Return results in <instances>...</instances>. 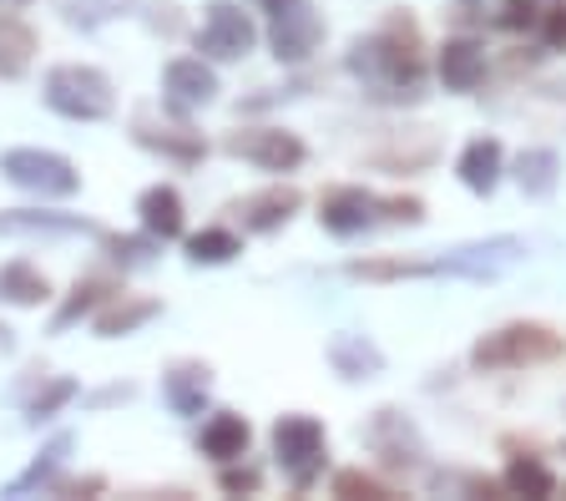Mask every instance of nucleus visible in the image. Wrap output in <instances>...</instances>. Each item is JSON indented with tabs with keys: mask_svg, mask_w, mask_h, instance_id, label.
I'll return each instance as SVG.
<instances>
[{
	"mask_svg": "<svg viewBox=\"0 0 566 501\" xmlns=\"http://www.w3.org/2000/svg\"><path fill=\"white\" fill-rule=\"evenodd\" d=\"M349 72L365 76L379 96L415 92V86H420V46H415V25L410 21H389L379 36L354 41Z\"/></svg>",
	"mask_w": 566,
	"mask_h": 501,
	"instance_id": "f257e3e1",
	"label": "nucleus"
},
{
	"mask_svg": "<svg viewBox=\"0 0 566 501\" xmlns=\"http://www.w3.org/2000/svg\"><path fill=\"white\" fill-rule=\"evenodd\" d=\"M562 334H552L546 324H506V330L475 340L471 365L475 370H521V365H546L562 359Z\"/></svg>",
	"mask_w": 566,
	"mask_h": 501,
	"instance_id": "f03ea898",
	"label": "nucleus"
},
{
	"mask_svg": "<svg viewBox=\"0 0 566 501\" xmlns=\"http://www.w3.org/2000/svg\"><path fill=\"white\" fill-rule=\"evenodd\" d=\"M46 107L71 122H102V117H112L117 96H112V82L96 66H51Z\"/></svg>",
	"mask_w": 566,
	"mask_h": 501,
	"instance_id": "7ed1b4c3",
	"label": "nucleus"
},
{
	"mask_svg": "<svg viewBox=\"0 0 566 501\" xmlns=\"http://www.w3.org/2000/svg\"><path fill=\"white\" fill-rule=\"evenodd\" d=\"M0 173L25 192H41V198H71L82 188V173L66 163L61 153H41V147H11L0 153Z\"/></svg>",
	"mask_w": 566,
	"mask_h": 501,
	"instance_id": "20e7f679",
	"label": "nucleus"
},
{
	"mask_svg": "<svg viewBox=\"0 0 566 501\" xmlns=\"http://www.w3.org/2000/svg\"><path fill=\"white\" fill-rule=\"evenodd\" d=\"M521 253H526V243H521L516 233H501V239L465 243V249L436 259V274H455V279H475V284H485V279L511 274V269L521 263Z\"/></svg>",
	"mask_w": 566,
	"mask_h": 501,
	"instance_id": "39448f33",
	"label": "nucleus"
},
{
	"mask_svg": "<svg viewBox=\"0 0 566 501\" xmlns=\"http://www.w3.org/2000/svg\"><path fill=\"white\" fill-rule=\"evenodd\" d=\"M273 451H279L283 471H289L298 487H308L314 471L324 466V426H318L314 416H279V426H273Z\"/></svg>",
	"mask_w": 566,
	"mask_h": 501,
	"instance_id": "423d86ee",
	"label": "nucleus"
},
{
	"mask_svg": "<svg viewBox=\"0 0 566 501\" xmlns=\"http://www.w3.org/2000/svg\"><path fill=\"white\" fill-rule=\"evenodd\" d=\"M253 41H259V31H253V21H248L238 6H228V0L208 6V15H202V31H198V46L208 51V56L238 61V56H248V51H253Z\"/></svg>",
	"mask_w": 566,
	"mask_h": 501,
	"instance_id": "0eeeda50",
	"label": "nucleus"
},
{
	"mask_svg": "<svg viewBox=\"0 0 566 501\" xmlns=\"http://www.w3.org/2000/svg\"><path fill=\"white\" fill-rule=\"evenodd\" d=\"M228 153L248 157V163L269 167V173H289V167L304 163V143L294 132H279V127H259V132H233L228 137Z\"/></svg>",
	"mask_w": 566,
	"mask_h": 501,
	"instance_id": "6e6552de",
	"label": "nucleus"
},
{
	"mask_svg": "<svg viewBox=\"0 0 566 501\" xmlns=\"http://www.w3.org/2000/svg\"><path fill=\"white\" fill-rule=\"evenodd\" d=\"M324 21L308 11V0H289L283 11H273V56L279 61H304L314 56Z\"/></svg>",
	"mask_w": 566,
	"mask_h": 501,
	"instance_id": "1a4fd4ad",
	"label": "nucleus"
},
{
	"mask_svg": "<svg viewBox=\"0 0 566 501\" xmlns=\"http://www.w3.org/2000/svg\"><path fill=\"white\" fill-rule=\"evenodd\" d=\"M375 208L379 198H369L365 188H329L324 203H318V223L329 233H339V239H354V233H365L375 223Z\"/></svg>",
	"mask_w": 566,
	"mask_h": 501,
	"instance_id": "9d476101",
	"label": "nucleus"
},
{
	"mask_svg": "<svg viewBox=\"0 0 566 501\" xmlns=\"http://www.w3.org/2000/svg\"><path fill=\"white\" fill-rule=\"evenodd\" d=\"M440 82L450 86V92H475V86L485 82V51L475 46L471 36H455L440 46V61H436Z\"/></svg>",
	"mask_w": 566,
	"mask_h": 501,
	"instance_id": "9b49d317",
	"label": "nucleus"
},
{
	"mask_svg": "<svg viewBox=\"0 0 566 501\" xmlns=\"http://www.w3.org/2000/svg\"><path fill=\"white\" fill-rule=\"evenodd\" d=\"M163 86H167V102H172V107H182V112L208 107L212 96H218V76H212L202 61H188V56L167 66Z\"/></svg>",
	"mask_w": 566,
	"mask_h": 501,
	"instance_id": "f8f14e48",
	"label": "nucleus"
},
{
	"mask_svg": "<svg viewBox=\"0 0 566 501\" xmlns=\"http://www.w3.org/2000/svg\"><path fill=\"white\" fill-rule=\"evenodd\" d=\"M455 173H460V182H465V188L485 198V192H495L501 173H506V153H501V143H495V137H475V143H465Z\"/></svg>",
	"mask_w": 566,
	"mask_h": 501,
	"instance_id": "ddd939ff",
	"label": "nucleus"
},
{
	"mask_svg": "<svg viewBox=\"0 0 566 501\" xmlns=\"http://www.w3.org/2000/svg\"><path fill=\"white\" fill-rule=\"evenodd\" d=\"M238 213H243L248 233H273V228H283L298 213V188H283V182L279 188H263V192H253Z\"/></svg>",
	"mask_w": 566,
	"mask_h": 501,
	"instance_id": "4468645a",
	"label": "nucleus"
},
{
	"mask_svg": "<svg viewBox=\"0 0 566 501\" xmlns=\"http://www.w3.org/2000/svg\"><path fill=\"white\" fill-rule=\"evenodd\" d=\"M208 365H172V370L163 375V395L167 406L177 410V416H202V406H208Z\"/></svg>",
	"mask_w": 566,
	"mask_h": 501,
	"instance_id": "2eb2a0df",
	"label": "nucleus"
},
{
	"mask_svg": "<svg viewBox=\"0 0 566 501\" xmlns=\"http://www.w3.org/2000/svg\"><path fill=\"white\" fill-rule=\"evenodd\" d=\"M329 365L344 380H369V375L385 370V355L369 345L365 334H334L329 340Z\"/></svg>",
	"mask_w": 566,
	"mask_h": 501,
	"instance_id": "dca6fc26",
	"label": "nucleus"
},
{
	"mask_svg": "<svg viewBox=\"0 0 566 501\" xmlns=\"http://www.w3.org/2000/svg\"><path fill=\"white\" fill-rule=\"evenodd\" d=\"M516 182L526 198H552L556 182H562V157L556 147H526L516 157Z\"/></svg>",
	"mask_w": 566,
	"mask_h": 501,
	"instance_id": "f3484780",
	"label": "nucleus"
},
{
	"mask_svg": "<svg viewBox=\"0 0 566 501\" xmlns=\"http://www.w3.org/2000/svg\"><path fill=\"white\" fill-rule=\"evenodd\" d=\"M248 420L233 416V410H218V416L202 426V451L212 456V461H238V456L248 451Z\"/></svg>",
	"mask_w": 566,
	"mask_h": 501,
	"instance_id": "a211bd4d",
	"label": "nucleus"
},
{
	"mask_svg": "<svg viewBox=\"0 0 566 501\" xmlns=\"http://www.w3.org/2000/svg\"><path fill=\"white\" fill-rule=\"evenodd\" d=\"M369 441L385 451L389 466H410L415 456H420V441H415V430L405 426V416H395V410H379L375 426H369Z\"/></svg>",
	"mask_w": 566,
	"mask_h": 501,
	"instance_id": "6ab92c4d",
	"label": "nucleus"
},
{
	"mask_svg": "<svg viewBox=\"0 0 566 501\" xmlns=\"http://www.w3.org/2000/svg\"><path fill=\"white\" fill-rule=\"evenodd\" d=\"M137 213H142V228H147L153 239H177V233H182V198H177L172 188H147Z\"/></svg>",
	"mask_w": 566,
	"mask_h": 501,
	"instance_id": "aec40b11",
	"label": "nucleus"
},
{
	"mask_svg": "<svg viewBox=\"0 0 566 501\" xmlns=\"http://www.w3.org/2000/svg\"><path fill=\"white\" fill-rule=\"evenodd\" d=\"M506 491L511 497H556V477H552V466L536 461V456H516V461L506 466Z\"/></svg>",
	"mask_w": 566,
	"mask_h": 501,
	"instance_id": "412c9836",
	"label": "nucleus"
},
{
	"mask_svg": "<svg viewBox=\"0 0 566 501\" xmlns=\"http://www.w3.org/2000/svg\"><path fill=\"white\" fill-rule=\"evenodd\" d=\"M0 299H11V304H41V299H46V274L31 269V263H6V269H0Z\"/></svg>",
	"mask_w": 566,
	"mask_h": 501,
	"instance_id": "4be33fe9",
	"label": "nucleus"
},
{
	"mask_svg": "<svg viewBox=\"0 0 566 501\" xmlns=\"http://www.w3.org/2000/svg\"><path fill=\"white\" fill-rule=\"evenodd\" d=\"M66 451H71V436H56V441L46 446V451L31 461V471H21V477L6 487V497H25V491H35V487H46L51 477H56V466L66 461Z\"/></svg>",
	"mask_w": 566,
	"mask_h": 501,
	"instance_id": "5701e85b",
	"label": "nucleus"
},
{
	"mask_svg": "<svg viewBox=\"0 0 566 501\" xmlns=\"http://www.w3.org/2000/svg\"><path fill=\"white\" fill-rule=\"evenodd\" d=\"M436 274V263H420V259H354L349 263V279H375V284H385V279H424Z\"/></svg>",
	"mask_w": 566,
	"mask_h": 501,
	"instance_id": "b1692460",
	"label": "nucleus"
},
{
	"mask_svg": "<svg viewBox=\"0 0 566 501\" xmlns=\"http://www.w3.org/2000/svg\"><path fill=\"white\" fill-rule=\"evenodd\" d=\"M0 233H92V223L51 213H0Z\"/></svg>",
	"mask_w": 566,
	"mask_h": 501,
	"instance_id": "393cba45",
	"label": "nucleus"
},
{
	"mask_svg": "<svg viewBox=\"0 0 566 501\" xmlns=\"http://www.w3.org/2000/svg\"><path fill=\"white\" fill-rule=\"evenodd\" d=\"M31 31L15 21H0V76H21L25 61H31Z\"/></svg>",
	"mask_w": 566,
	"mask_h": 501,
	"instance_id": "a878e982",
	"label": "nucleus"
},
{
	"mask_svg": "<svg viewBox=\"0 0 566 501\" xmlns=\"http://www.w3.org/2000/svg\"><path fill=\"white\" fill-rule=\"evenodd\" d=\"M238 253V239L228 228H202L198 239H188V259L192 263H228Z\"/></svg>",
	"mask_w": 566,
	"mask_h": 501,
	"instance_id": "bb28decb",
	"label": "nucleus"
},
{
	"mask_svg": "<svg viewBox=\"0 0 566 501\" xmlns=\"http://www.w3.org/2000/svg\"><path fill=\"white\" fill-rule=\"evenodd\" d=\"M153 314H157L153 299H137V304H122V310L102 314V320H96V334H106V340H117V334H132L137 324H147Z\"/></svg>",
	"mask_w": 566,
	"mask_h": 501,
	"instance_id": "cd10ccee",
	"label": "nucleus"
},
{
	"mask_svg": "<svg viewBox=\"0 0 566 501\" xmlns=\"http://www.w3.org/2000/svg\"><path fill=\"white\" fill-rule=\"evenodd\" d=\"M334 497H365V501H389V487H379L365 471H339L334 477Z\"/></svg>",
	"mask_w": 566,
	"mask_h": 501,
	"instance_id": "c85d7f7f",
	"label": "nucleus"
},
{
	"mask_svg": "<svg viewBox=\"0 0 566 501\" xmlns=\"http://www.w3.org/2000/svg\"><path fill=\"white\" fill-rule=\"evenodd\" d=\"M71 395H76V380H56V385H46V390H41V395L31 400V420H35V426H41V420H51V416H56V410L71 400Z\"/></svg>",
	"mask_w": 566,
	"mask_h": 501,
	"instance_id": "c756f323",
	"label": "nucleus"
},
{
	"mask_svg": "<svg viewBox=\"0 0 566 501\" xmlns=\"http://www.w3.org/2000/svg\"><path fill=\"white\" fill-rule=\"evenodd\" d=\"M495 21L506 25V31H531V25L542 21V15H536V0H506Z\"/></svg>",
	"mask_w": 566,
	"mask_h": 501,
	"instance_id": "7c9ffc66",
	"label": "nucleus"
},
{
	"mask_svg": "<svg viewBox=\"0 0 566 501\" xmlns=\"http://www.w3.org/2000/svg\"><path fill=\"white\" fill-rule=\"evenodd\" d=\"M102 294H106V284H76V294H71V304L56 314V330H66V324L76 320V314H86V310H92V304H96V299H102Z\"/></svg>",
	"mask_w": 566,
	"mask_h": 501,
	"instance_id": "2f4dec72",
	"label": "nucleus"
},
{
	"mask_svg": "<svg viewBox=\"0 0 566 501\" xmlns=\"http://www.w3.org/2000/svg\"><path fill=\"white\" fill-rule=\"evenodd\" d=\"M542 36H546V46L552 51H566V0L542 15Z\"/></svg>",
	"mask_w": 566,
	"mask_h": 501,
	"instance_id": "473e14b6",
	"label": "nucleus"
},
{
	"mask_svg": "<svg viewBox=\"0 0 566 501\" xmlns=\"http://www.w3.org/2000/svg\"><path fill=\"white\" fill-rule=\"evenodd\" d=\"M379 208H385L389 223H420V218H424V203H420V198H385Z\"/></svg>",
	"mask_w": 566,
	"mask_h": 501,
	"instance_id": "72a5a7b5",
	"label": "nucleus"
},
{
	"mask_svg": "<svg viewBox=\"0 0 566 501\" xmlns=\"http://www.w3.org/2000/svg\"><path fill=\"white\" fill-rule=\"evenodd\" d=\"M259 487V471H223V491H253Z\"/></svg>",
	"mask_w": 566,
	"mask_h": 501,
	"instance_id": "f704fd0d",
	"label": "nucleus"
},
{
	"mask_svg": "<svg viewBox=\"0 0 566 501\" xmlns=\"http://www.w3.org/2000/svg\"><path fill=\"white\" fill-rule=\"evenodd\" d=\"M112 249H117V259H122V253H127V259H142V253L153 249V243H142V239H117Z\"/></svg>",
	"mask_w": 566,
	"mask_h": 501,
	"instance_id": "c9c22d12",
	"label": "nucleus"
},
{
	"mask_svg": "<svg viewBox=\"0 0 566 501\" xmlns=\"http://www.w3.org/2000/svg\"><path fill=\"white\" fill-rule=\"evenodd\" d=\"M263 6H269V11H283V6H289V0H263Z\"/></svg>",
	"mask_w": 566,
	"mask_h": 501,
	"instance_id": "e433bc0d",
	"label": "nucleus"
},
{
	"mask_svg": "<svg viewBox=\"0 0 566 501\" xmlns=\"http://www.w3.org/2000/svg\"><path fill=\"white\" fill-rule=\"evenodd\" d=\"M0 6H21V0H0Z\"/></svg>",
	"mask_w": 566,
	"mask_h": 501,
	"instance_id": "4c0bfd02",
	"label": "nucleus"
}]
</instances>
